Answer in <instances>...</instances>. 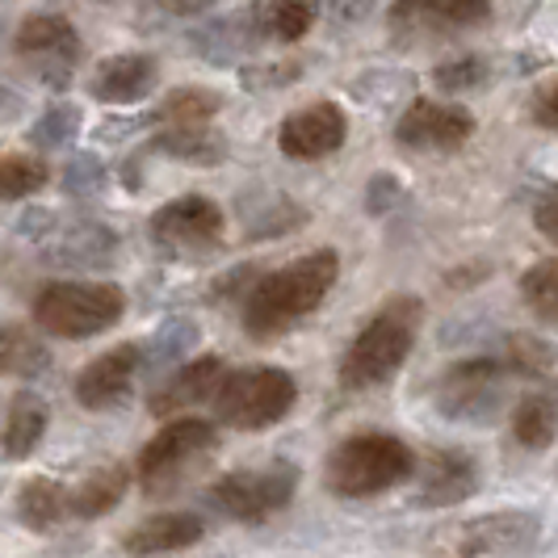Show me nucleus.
I'll return each mask as SVG.
<instances>
[{"instance_id":"1","label":"nucleus","mask_w":558,"mask_h":558,"mask_svg":"<svg viewBox=\"0 0 558 558\" xmlns=\"http://www.w3.org/2000/svg\"><path fill=\"white\" fill-rule=\"evenodd\" d=\"M340 274V256L332 248L307 252L290 265H281L274 274L256 281L244 299V328L256 340H274L286 328H294L303 315L319 307L328 299Z\"/></svg>"},{"instance_id":"2","label":"nucleus","mask_w":558,"mask_h":558,"mask_svg":"<svg viewBox=\"0 0 558 558\" xmlns=\"http://www.w3.org/2000/svg\"><path fill=\"white\" fill-rule=\"evenodd\" d=\"M420 319H424L420 299L395 294L391 303L357 332V340L349 344V353H344V362H340V387H344V391L383 387L395 369L408 362V353H412V344H416Z\"/></svg>"},{"instance_id":"3","label":"nucleus","mask_w":558,"mask_h":558,"mask_svg":"<svg viewBox=\"0 0 558 558\" xmlns=\"http://www.w3.org/2000/svg\"><path fill=\"white\" fill-rule=\"evenodd\" d=\"M416 475V453L391 433H357L328 453L324 478L336 496L365 500Z\"/></svg>"},{"instance_id":"4","label":"nucleus","mask_w":558,"mask_h":558,"mask_svg":"<svg viewBox=\"0 0 558 558\" xmlns=\"http://www.w3.org/2000/svg\"><path fill=\"white\" fill-rule=\"evenodd\" d=\"M542 537V521L530 508H500L487 517L453 521L428 533L424 558H525Z\"/></svg>"},{"instance_id":"5","label":"nucleus","mask_w":558,"mask_h":558,"mask_svg":"<svg viewBox=\"0 0 558 558\" xmlns=\"http://www.w3.org/2000/svg\"><path fill=\"white\" fill-rule=\"evenodd\" d=\"M126 311V290L113 281H56L34 299V324L59 340L110 332Z\"/></svg>"},{"instance_id":"6","label":"nucleus","mask_w":558,"mask_h":558,"mask_svg":"<svg viewBox=\"0 0 558 558\" xmlns=\"http://www.w3.org/2000/svg\"><path fill=\"white\" fill-rule=\"evenodd\" d=\"M219 449V433L210 420H172L165 424L140 453V483L147 496H168L177 492L197 466Z\"/></svg>"},{"instance_id":"7","label":"nucleus","mask_w":558,"mask_h":558,"mask_svg":"<svg viewBox=\"0 0 558 558\" xmlns=\"http://www.w3.org/2000/svg\"><path fill=\"white\" fill-rule=\"evenodd\" d=\"M299 399V383L278 369V365H252V369H231L223 378V387L215 395V412L231 428H269L278 424Z\"/></svg>"},{"instance_id":"8","label":"nucleus","mask_w":558,"mask_h":558,"mask_svg":"<svg viewBox=\"0 0 558 558\" xmlns=\"http://www.w3.org/2000/svg\"><path fill=\"white\" fill-rule=\"evenodd\" d=\"M299 492V466L290 462H269L260 471H231L210 487V504L227 512L231 521H269L281 512Z\"/></svg>"},{"instance_id":"9","label":"nucleus","mask_w":558,"mask_h":558,"mask_svg":"<svg viewBox=\"0 0 558 558\" xmlns=\"http://www.w3.org/2000/svg\"><path fill=\"white\" fill-rule=\"evenodd\" d=\"M13 51L29 59L34 72L47 84L63 88V84L72 81L76 59H81V34H76V26L63 13H34L13 34Z\"/></svg>"},{"instance_id":"10","label":"nucleus","mask_w":558,"mask_h":558,"mask_svg":"<svg viewBox=\"0 0 558 558\" xmlns=\"http://www.w3.org/2000/svg\"><path fill=\"white\" fill-rule=\"evenodd\" d=\"M504 369L508 362H492V357L449 365L446 378L437 383V408L453 420H487L500 408Z\"/></svg>"},{"instance_id":"11","label":"nucleus","mask_w":558,"mask_h":558,"mask_svg":"<svg viewBox=\"0 0 558 558\" xmlns=\"http://www.w3.org/2000/svg\"><path fill=\"white\" fill-rule=\"evenodd\" d=\"M227 219L219 210V202H210L206 194H185L177 202L160 206L151 215V240L168 252H202L215 248L223 240Z\"/></svg>"},{"instance_id":"12","label":"nucleus","mask_w":558,"mask_h":558,"mask_svg":"<svg viewBox=\"0 0 558 558\" xmlns=\"http://www.w3.org/2000/svg\"><path fill=\"white\" fill-rule=\"evenodd\" d=\"M471 135H475L471 110L441 101H412L395 122V140L412 151H458Z\"/></svg>"},{"instance_id":"13","label":"nucleus","mask_w":558,"mask_h":558,"mask_svg":"<svg viewBox=\"0 0 558 558\" xmlns=\"http://www.w3.org/2000/svg\"><path fill=\"white\" fill-rule=\"evenodd\" d=\"M140 369H143L140 344H118V349H110V353L93 357V362L76 374V403L88 408V412L118 408V403L131 395L135 378H140Z\"/></svg>"},{"instance_id":"14","label":"nucleus","mask_w":558,"mask_h":558,"mask_svg":"<svg viewBox=\"0 0 558 558\" xmlns=\"http://www.w3.org/2000/svg\"><path fill=\"white\" fill-rule=\"evenodd\" d=\"M349 135V122L344 110L336 101H315L307 110L290 113L278 131V147L290 160H319V156H332L344 147Z\"/></svg>"},{"instance_id":"15","label":"nucleus","mask_w":558,"mask_h":558,"mask_svg":"<svg viewBox=\"0 0 558 558\" xmlns=\"http://www.w3.org/2000/svg\"><path fill=\"white\" fill-rule=\"evenodd\" d=\"M420 487L412 500L420 508H449V504H462L466 496H475L478 471L475 462L462 453V449H428L420 458Z\"/></svg>"},{"instance_id":"16","label":"nucleus","mask_w":558,"mask_h":558,"mask_svg":"<svg viewBox=\"0 0 558 558\" xmlns=\"http://www.w3.org/2000/svg\"><path fill=\"white\" fill-rule=\"evenodd\" d=\"M156 81H160V63L140 51H126V56H110L97 63L88 93L106 106H135L156 88Z\"/></svg>"},{"instance_id":"17","label":"nucleus","mask_w":558,"mask_h":558,"mask_svg":"<svg viewBox=\"0 0 558 558\" xmlns=\"http://www.w3.org/2000/svg\"><path fill=\"white\" fill-rule=\"evenodd\" d=\"M206 521L197 512H156L140 521L135 530L122 537V550L131 558H156V555H177V550H190L202 542Z\"/></svg>"},{"instance_id":"18","label":"nucleus","mask_w":558,"mask_h":558,"mask_svg":"<svg viewBox=\"0 0 558 558\" xmlns=\"http://www.w3.org/2000/svg\"><path fill=\"white\" fill-rule=\"evenodd\" d=\"M118 252V231L101 223H72L43 240V260L51 269H101Z\"/></svg>"},{"instance_id":"19","label":"nucleus","mask_w":558,"mask_h":558,"mask_svg":"<svg viewBox=\"0 0 558 558\" xmlns=\"http://www.w3.org/2000/svg\"><path fill=\"white\" fill-rule=\"evenodd\" d=\"M227 378L223 357H197V362L177 365V374L168 378L165 387L151 399V412L156 416H172L181 408H194V403H215V395Z\"/></svg>"},{"instance_id":"20","label":"nucleus","mask_w":558,"mask_h":558,"mask_svg":"<svg viewBox=\"0 0 558 558\" xmlns=\"http://www.w3.org/2000/svg\"><path fill=\"white\" fill-rule=\"evenodd\" d=\"M492 17V0H395L391 26L399 29H453Z\"/></svg>"},{"instance_id":"21","label":"nucleus","mask_w":558,"mask_h":558,"mask_svg":"<svg viewBox=\"0 0 558 558\" xmlns=\"http://www.w3.org/2000/svg\"><path fill=\"white\" fill-rule=\"evenodd\" d=\"M47 424H51V408H47L43 395H34V391L13 395L4 428H0V449H4L9 458H29L34 449L43 446Z\"/></svg>"},{"instance_id":"22","label":"nucleus","mask_w":558,"mask_h":558,"mask_svg":"<svg viewBox=\"0 0 558 558\" xmlns=\"http://www.w3.org/2000/svg\"><path fill=\"white\" fill-rule=\"evenodd\" d=\"M151 151H165L181 165L215 168L227 160V140L215 126H168L151 140Z\"/></svg>"},{"instance_id":"23","label":"nucleus","mask_w":558,"mask_h":558,"mask_svg":"<svg viewBox=\"0 0 558 558\" xmlns=\"http://www.w3.org/2000/svg\"><path fill=\"white\" fill-rule=\"evenodd\" d=\"M47 369H51V349L43 344V336L22 324H0V378L34 383Z\"/></svg>"},{"instance_id":"24","label":"nucleus","mask_w":558,"mask_h":558,"mask_svg":"<svg viewBox=\"0 0 558 558\" xmlns=\"http://www.w3.org/2000/svg\"><path fill=\"white\" fill-rule=\"evenodd\" d=\"M319 17V0H256L252 4V26L260 38L278 43H299Z\"/></svg>"},{"instance_id":"25","label":"nucleus","mask_w":558,"mask_h":558,"mask_svg":"<svg viewBox=\"0 0 558 558\" xmlns=\"http://www.w3.org/2000/svg\"><path fill=\"white\" fill-rule=\"evenodd\" d=\"M17 517L34 533L56 530L63 517H72V492L56 478H29L17 492Z\"/></svg>"},{"instance_id":"26","label":"nucleus","mask_w":558,"mask_h":558,"mask_svg":"<svg viewBox=\"0 0 558 558\" xmlns=\"http://www.w3.org/2000/svg\"><path fill=\"white\" fill-rule=\"evenodd\" d=\"M219 110H223V97L215 88L190 84V88H172L147 118H151V126H206Z\"/></svg>"},{"instance_id":"27","label":"nucleus","mask_w":558,"mask_h":558,"mask_svg":"<svg viewBox=\"0 0 558 558\" xmlns=\"http://www.w3.org/2000/svg\"><path fill=\"white\" fill-rule=\"evenodd\" d=\"M126 487H131V471L118 466V462H113V466H101V471H93V475L72 492V517H84V521L106 517L110 508L122 504Z\"/></svg>"},{"instance_id":"28","label":"nucleus","mask_w":558,"mask_h":558,"mask_svg":"<svg viewBox=\"0 0 558 558\" xmlns=\"http://www.w3.org/2000/svg\"><path fill=\"white\" fill-rule=\"evenodd\" d=\"M555 433H558V408L550 395H530V399L517 403V412H512V437H517V446L546 449L555 446Z\"/></svg>"},{"instance_id":"29","label":"nucleus","mask_w":558,"mask_h":558,"mask_svg":"<svg viewBox=\"0 0 558 558\" xmlns=\"http://www.w3.org/2000/svg\"><path fill=\"white\" fill-rule=\"evenodd\" d=\"M51 181V172L34 156H0V202H17V197L38 194Z\"/></svg>"},{"instance_id":"30","label":"nucleus","mask_w":558,"mask_h":558,"mask_svg":"<svg viewBox=\"0 0 558 558\" xmlns=\"http://www.w3.org/2000/svg\"><path fill=\"white\" fill-rule=\"evenodd\" d=\"M197 340L194 319H168L160 332L151 336V349L143 353V369H165V365L181 362Z\"/></svg>"},{"instance_id":"31","label":"nucleus","mask_w":558,"mask_h":558,"mask_svg":"<svg viewBox=\"0 0 558 558\" xmlns=\"http://www.w3.org/2000/svg\"><path fill=\"white\" fill-rule=\"evenodd\" d=\"M521 294L542 319L558 324V256L550 260H537L530 274L521 278Z\"/></svg>"},{"instance_id":"32","label":"nucleus","mask_w":558,"mask_h":558,"mask_svg":"<svg viewBox=\"0 0 558 558\" xmlns=\"http://www.w3.org/2000/svg\"><path fill=\"white\" fill-rule=\"evenodd\" d=\"M76 131H81V110H76V106H68V101H59V106H51V110L34 122L29 143H34V147H43V151H56V147L76 140Z\"/></svg>"},{"instance_id":"33","label":"nucleus","mask_w":558,"mask_h":558,"mask_svg":"<svg viewBox=\"0 0 558 558\" xmlns=\"http://www.w3.org/2000/svg\"><path fill=\"white\" fill-rule=\"evenodd\" d=\"M101 185H106V165L93 151H81L68 160L63 168V194L68 197H93L101 194Z\"/></svg>"},{"instance_id":"34","label":"nucleus","mask_w":558,"mask_h":558,"mask_svg":"<svg viewBox=\"0 0 558 558\" xmlns=\"http://www.w3.org/2000/svg\"><path fill=\"white\" fill-rule=\"evenodd\" d=\"M433 81L441 84L446 93H466V88H478L487 81V59H453V63H441L433 72Z\"/></svg>"},{"instance_id":"35","label":"nucleus","mask_w":558,"mask_h":558,"mask_svg":"<svg viewBox=\"0 0 558 558\" xmlns=\"http://www.w3.org/2000/svg\"><path fill=\"white\" fill-rule=\"evenodd\" d=\"M303 76L299 63H252V68H240V84L248 93H265V88H281V84H294Z\"/></svg>"},{"instance_id":"36","label":"nucleus","mask_w":558,"mask_h":558,"mask_svg":"<svg viewBox=\"0 0 558 558\" xmlns=\"http://www.w3.org/2000/svg\"><path fill=\"white\" fill-rule=\"evenodd\" d=\"M555 362V353L546 344H537L530 336H512L508 340V369H525V374H546Z\"/></svg>"},{"instance_id":"37","label":"nucleus","mask_w":558,"mask_h":558,"mask_svg":"<svg viewBox=\"0 0 558 558\" xmlns=\"http://www.w3.org/2000/svg\"><path fill=\"white\" fill-rule=\"evenodd\" d=\"M17 235L22 240H51L56 235V210H43V206L26 210L22 223H17Z\"/></svg>"},{"instance_id":"38","label":"nucleus","mask_w":558,"mask_h":558,"mask_svg":"<svg viewBox=\"0 0 558 558\" xmlns=\"http://www.w3.org/2000/svg\"><path fill=\"white\" fill-rule=\"evenodd\" d=\"M533 122L546 126V131H558V81L537 88V97H533Z\"/></svg>"},{"instance_id":"39","label":"nucleus","mask_w":558,"mask_h":558,"mask_svg":"<svg viewBox=\"0 0 558 558\" xmlns=\"http://www.w3.org/2000/svg\"><path fill=\"white\" fill-rule=\"evenodd\" d=\"M533 223H537V231H542L546 240H555V244H558V190H550V194L537 202Z\"/></svg>"},{"instance_id":"40","label":"nucleus","mask_w":558,"mask_h":558,"mask_svg":"<svg viewBox=\"0 0 558 558\" xmlns=\"http://www.w3.org/2000/svg\"><path fill=\"white\" fill-rule=\"evenodd\" d=\"M399 194H403V190L395 185L391 177H374V181H369V202H365V206H369L374 215H383V210H391L395 202H399Z\"/></svg>"},{"instance_id":"41","label":"nucleus","mask_w":558,"mask_h":558,"mask_svg":"<svg viewBox=\"0 0 558 558\" xmlns=\"http://www.w3.org/2000/svg\"><path fill=\"white\" fill-rule=\"evenodd\" d=\"M332 4L336 22H362L365 13L374 9V0H328Z\"/></svg>"},{"instance_id":"42","label":"nucleus","mask_w":558,"mask_h":558,"mask_svg":"<svg viewBox=\"0 0 558 558\" xmlns=\"http://www.w3.org/2000/svg\"><path fill=\"white\" fill-rule=\"evenodd\" d=\"M17 113H22V97L0 84V122H4V118H17Z\"/></svg>"}]
</instances>
